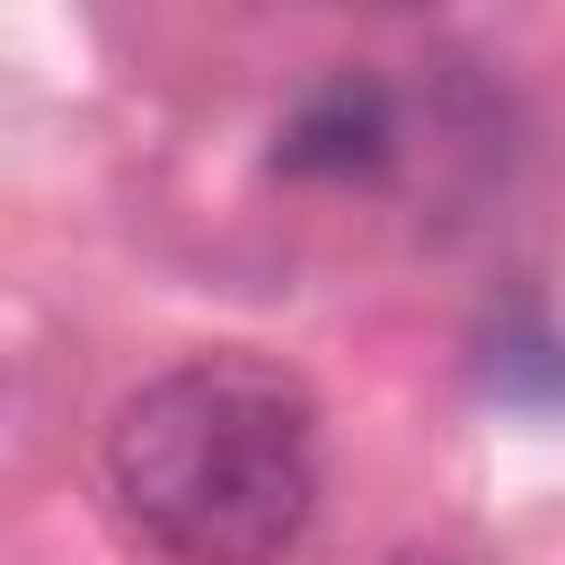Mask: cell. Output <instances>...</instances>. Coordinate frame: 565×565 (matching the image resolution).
I'll return each instance as SVG.
<instances>
[{
    "mask_svg": "<svg viewBox=\"0 0 565 565\" xmlns=\"http://www.w3.org/2000/svg\"><path fill=\"white\" fill-rule=\"evenodd\" d=\"M106 494L168 565H282L318 512V406L256 353L177 362L115 406Z\"/></svg>",
    "mask_w": 565,
    "mask_h": 565,
    "instance_id": "obj_1",
    "label": "cell"
},
{
    "mask_svg": "<svg viewBox=\"0 0 565 565\" xmlns=\"http://www.w3.org/2000/svg\"><path fill=\"white\" fill-rule=\"evenodd\" d=\"M388 159H397V97L353 62L309 79L274 124V168L309 185H353V177H380Z\"/></svg>",
    "mask_w": 565,
    "mask_h": 565,
    "instance_id": "obj_2",
    "label": "cell"
}]
</instances>
